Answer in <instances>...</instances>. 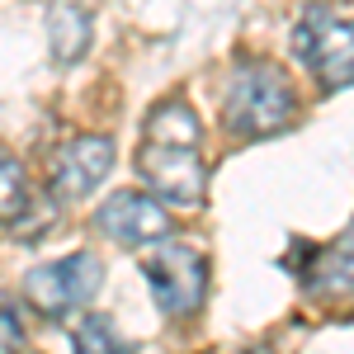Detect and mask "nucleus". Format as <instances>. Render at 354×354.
<instances>
[{
  "label": "nucleus",
  "instance_id": "nucleus-5",
  "mask_svg": "<svg viewBox=\"0 0 354 354\" xmlns=\"http://www.w3.org/2000/svg\"><path fill=\"white\" fill-rule=\"evenodd\" d=\"M147 288L165 317L185 322L203 307L208 293V260L180 241H161V250L147 260Z\"/></svg>",
  "mask_w": 354,
  "mask_h": 354
},
{
  "label": "nucleus",
  "instance_id": "nucleus-2",
  "mask_svg": "<svg viewBox=\"0 0 354 354\" xmlns=\"http://www.w3.org/2000/svg\"><path fill=\"white\" fill-rule=\"evenodd\" d=\"M104 288V265L95 250H71L62 260L33 265L24 274V298L33 312H43L48 322H66L71 312H81L85 302Z\"/></svg>",
  "mask_w": 354,
  "mask_h": 354
},
{
  "label": "nucleus",
  "instance_id": "nucleus-10",
  "mask_svg": "<svg viewBox=\"0 0 354 354\" xmlns=\"http://www.w3.org/2000/svg\"><path fill=\"white\" fill-rule=\"evenodd\" d=\"M147 142H189L198 147L203 142V128H198V113L185 104V100H165L147 113Z\"/></svg>",
  "mask_w": 354,
  "mask_h": 354
},
{
  "label": "nucleus",
  "instance_id": "nucleus-7",
  "mask_svg": "<svg viewBox=\"0 0 354 354\" xmlns=\"http://www.w3.org/2000/svg\"><path fill=\"white\" fill-rule=\"evenodd\" d=\"M109 170H113V142L104 133H81L53 156V194L62 203L90 198L109 180Z\"/></svg>",
  "mask_w": 354,
  "mask_h": 354
},
{
  "label": "nucleus",
  "instance_id": "nucleus-1",
  "mask_svg": "<svg viewBox=\"0 0 354 354\" xmlns=\"http://www.w3.org/2000/svg\"><path fill=\"white\" fill-rule=\"evenodd\" d=\"M298 113V90L283 76V66H274L265 57H245L232 66L227 90H222V128L241 142L283 133Z\"/></svg>",
  "mask_w": 354,
  "mask_h": 354
},
{
  "label": "nucleus",
  "instance_id": "nucleus-12",
  "mask_svg": "<svg viewBox=\"0 0 354 354\" xmlns=\"http://www.w3.org/2000/svg\"><path fill=\"white\" fill-rule=\"evenodd\" d=\"M71 340H76V350H90V354H113V350H128V345H123V335L113 330V322L104 317V312H85V322H76Z\"/></svg>",
  "mask_w": 354,
  "mask_h": 354
},
{
  "label": "nucleus",
  "instance_id": "nucleus-8",
  "mask_svg": "<svg viewBox=\"0 0 354 354\" xmlns=\"http://www.w3.org/2000/svg\"><path fill=\"white\" fill-rule=\"evenodd\" d=\"M90 38H95V19L90 10L76 0H57L48 10V53L57 66H76L90 53Z\"/></svg>",
  "mask_w": 354,
  "mask_h": 354
},
{
  "label": "nucleus",
  "instance_id": "nucleus-13",
  "mask_svg": "<svg viewBox=\"0 0 354 354\" xmlns=\"http://www.w3.org/2000/svg\"><path fill=\"white\" fill-rule=\"evenodd\" d=\"M15 345H24V330L10 312H0V350H15Z\"/></svg>",
  "mask_w": 354,
  "mask_h": 354
},
{
  "label": "nucleus",
  "instance_id": "nucleus-3",
  "mask_svg": "<svg viewBox=\"0 0 354 354\" xmlns=\"http://www.w3.org/2000/svg\"><path fill=\"white\" fill-rule=\"evenodd\" d=\"M293 57L326 95L345 90L354 85V24L335 19L330 10H307L293 28Z\"/></svg>",
  "mask_w": 354,
  "mask_h": 354
},
{
  "label": "nucleus",
  "instance_id": "nucleus-4",
  "mask_svg": "<svg viewBox=\"0 0 354 354\" xmlns=\"http://www.w3.org/2000/svg\"><path fill=\"white\" fill-rule=\"evenodd\" d=\"M137 175L161 203H175V208H198L208 194V161L189 142H142Z\"/></svg>",
  "mask_w": 354,
  "mask_h": 354
},
{
  "label": "nucleus",
  "instance_id": "nucleus-11",
  "mask_svg": "<svg viewBox=\"0 0 354 354\" xmlns=\"http://www.w3.org/2000/svg\"><path fill=\"white\" fill-rule=\"evenodd\" d=\"M33 213H38V203H33L24 165L0 156V227H24Z\"/></svg>",
  "mask_w": 354,
  "mask_h": 354
},
{
  "label": "nucleus",
  "instance_id": "nucleus-6",
  "mask_svg": "<svg viewBox=\"0 0 354 354\" xmlns=\"http://www.w3.org/2000/svg\"><path fill=\"white\" fill-rule=\"evenodd\" d=\"M95 232L109 236L123 250H142V245H161L175 236V222L165 213V203H156L151 194L118 189L95 208Z\"/></svg>",
  "mask_w": 354,
  "mask_h": 354
},
{
  "label": "nucleus",
  "instance_id": "nucleus-9",
  "mask_svg": "<svg viewBox=\"0 0 354 354\" xmlns=\"http://www.w3.org/2000/svg\"><path fill=\"white\" fill-rule=\"evenodd\" d=\"M307 274H312V293H322V298H345V293H354V227L340 241H330L322 250V260Z\"/></svg>",
  "mask_w": 354,
  "mask_h": 354
}]
</instances>
